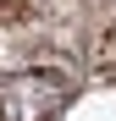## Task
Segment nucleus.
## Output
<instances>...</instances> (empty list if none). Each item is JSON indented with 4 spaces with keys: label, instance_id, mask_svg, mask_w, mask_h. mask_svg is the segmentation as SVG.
Masks as SVG:
<instances>
[{
    "label": "nucleus",
    "instance_id": "1",
    "mask_svg": "<svg viewBox=\"0 0 116 121\" xmlns=\"http://www.w3.org/2000/svg\"><path fill=\"white\" fill-rule=\"evenodd\" d=\"M72 105V83L50 66H22L0 77V121H61Z\"/></svg>",
    "mask_w": 116,
    "mask_h": 121
}]
</instances>
